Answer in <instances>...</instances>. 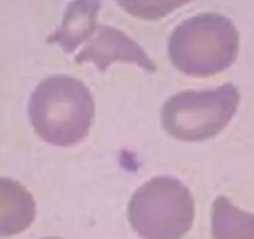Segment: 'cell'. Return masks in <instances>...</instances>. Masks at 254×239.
<instances>
[{
	"label": "cell",
	"mask_w": 254,
	"mask_h": 239,
	"mask_svg": "<svg viewBox=\"0 0 254 239\" xmlns=\"http://www.w3.org/2000/svg\"><path fill=\"white\" fill-rule=\"evenodd\" d=\"M28 112L41 140L58 147H70L89 133L95 119V101L80 80L55 75L36 86Z\"/></svg>",
	"instance_id": "6da1fadb"
},
{
	"label": "cell",
	"mask_w": 254,
	"mask_h": 239,
	"mask_svg": "<svg viewBox=\"0 0 254 239\" xmlns=\"http://www.w3.org/2000/svg\"><path fill=\"white\" fill-rule=\"evenodd\" d=\"M236 26L217 14H203L181 24L168 44L173 66L194 77L213 76L228 69L238 55Z\"/></svg>",
	"instance_id": "7a4b0ae2"
},
{
	"label": "cell",
	"mask_w": 254,
	"mask_h": 239,
	"mask_svg": "<svg viewBox=\"0 0 254 239\" xmlns=\"http://www.w3.org/2000/svg\"><path fill=\"white\" fill-rule=\"evenodd\" d=\"M128 219L143 239H182L193 226V196L177 178L155 177L131 197Z\"/></svg>",
	"instance_id": "3957f363"
},
{
	"label": "cell",
	"mask_w": 254,
	"mask_h": 239,
	"mask_svg": "<svg viewBox=\"0 0 254 239\" xmlns=\"http://www.w3.org/2000/svg\"><path fill=\"white\" fill-rule=\"evenodd\" d=\"M239 100V90L233 84L204 91L180 92L163 104L162 126L176 140L207 141L228 125L236 115Z\"/></svg>",
	"instance_id": "277c9868"
},
{
	"label": "cell",
	"mask_w": 254,
	"mask_h": 239,
	"mask_svg": "<svg viewBox=\"0 0 254 239\" xmlns=\"http://www.w3.org/2000/svg\"><path fill=\"white\" fill-rule=\"evenodd\" d=\"M77 64L92 62L100 71H105L114 62H128L155 72L157 66L145 51L130 38L109 26H101L99 35L80 54L75 56Z\"/></svg>",
	"instance_id": "5b68a950"
},
{
	"label": "cell",
	"mask_w": 254,
	"mask_h": 239,
	"mask_svg": "<svg viewBox=\"0 0 254 239\" xmlns=\"http://www.w3.org/2000/svg\"><path fill=\"white\" fill-rule=\"evenodd\" d=\"M36 217L35 199L18 181L0 177V238L20 234Z\"/></svg>",
	"instance_id": "8992f818"
},
{
	"label": "cell",
	"mask_w": 254,
	"mask_h": 239,
	"mask_svg": "<svg viewBox=\"0 0 254 239\" xmlns=\"http://www.w3.org/2000/svg\"><path fill=\"white\" fill-rule=\"evenodd\" d=\"M99 9L97 0H77L67 10L63 28L49 39L56 43L65 53H71L81 45L95 29L96 13Z\"/></svg>",
	"instance_id": "52a82bcc"
},
{
	"label": "cell",
	"mask_w": 254,
	"mask_h": 239,
	"mask_svg": "<svg viewBox=\"0 0 254 239\" xmlns=\"http://www.w3.org/2000/svg\"><path fill=\"white\" fill-rule=\"evenodd\" d=\"M213 239H254V213L242 211L231 199L219 196L212 206Z\"/></svg>",
	"instance_id": "ba28073f"
},
{
	"label": "cell",
	"mask_w": 254,
	"mask_h": 239,
	"mask_svg": "<svg viewBox=\"0 0 254 239\" xmlns=\"http://www.w3.org/2000/svg\"><path fill=\"white\" fill-rule=\"evenodd\" d=\"M41 239H61V238H56V237H49V238H41Z\"/></svg>",
	"instance_id": "9c48e42d"
}]
</instances>
